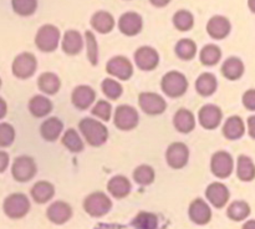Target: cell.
Instances as JSON below:
<instances>
[{"instance_id": "6da1fadb", "label": "cell", "mask_w": 255, "mask_h": 229, "mask_svg": "<svg viewBox=\"0 0 255 229\" xmlns=\"http://www.w3.org/2000/svg\"><path fill=\"white\" fill-rule=\"evenodd\" d=\"M79 128L84 134L87 143L94 147L102 146L109 138V131H107L106 126L97 119L86 117L80 121Z\"/></svg>"}, {"instance_id": "7a4b0ae2", "label": "cell", "mask_w": 255, "mask_h": 229, "mask_svg": "<svg viewBox=\"0 0 255 229\" xmlns=\"http://www.w3.org/2000/svg\"><path fill=\"white\" fill-rule=\"evenodd\" d=\"M2 211L10 219H21L29 213L30 201L25 194L12 193L5 198Z\"/></svg>"}, {"instance_id": "3957f363", "label": "cell", "mask_w": 255, "mask_h": 229, "mask_svg": "<svg viewBox=\"0 0 255 229\" xmlns=\"http://www.w3.org/2000/svg\"><path fill=\"white\" fill-rule=\"evenodd\" d=\"M161 87L167 96L176 99L186 94L188 89V81H187V77L181 72L169 71L162 79Z\"/></svg>"}, {"instance_id": "277c9868", "label": "cell", "mask_w": 255, "mask_h": 229, "mask_svg": "<svg viewBox=\"0 0 255 229\" xmlns=\"http://www.w3.org/2000/svg\"><path fill=\"white\" fill-rule=\"evenodd\" d=\"M60 41V30L54 25H42L35 36V45L42 52H52L57 49Z\"/></svg>"}, {"instance_id": "5b68a950", "label": "cell", "mask_w": 255, "mask_h": 229, "mask_svg": "<svg viewBox=\"0 0 255 229\" xmlns=\"http://www.w3.org/2000/svg\"><path fill=\"white\" fill-rule=\"evenodd\" d=\"M112 208L111 199L104 192H94L84 201V209L89 216L99 218L105 216Z\"/></svg>"}, {"instance_id": "8992f818", "label": "cell", "mask_w": 255, "mask_h": 229, "mask_svg": "<svg viewBox=\"0 0 255 229\" xmlns=\"http://www.w3.org/2000/svg\"><path fill=\"white\" fill-rule=\"evenodd\" d=\"M37 67L36 57L31 52H21L12 61V74L17 79H29L35 74Z\"/></svg>"}, {"instance_id": "52a82bcc", "label": "cell", "mask_w": 255, "mask_h": 229, "mask_svg": "<svg viewBox=\"0 0 255 229\" xmlns=\"http://www.w3.org/2000/svg\"><path fill=\"white\" fill-rule=\"evenodd\" d=\"M36 163L31 157H16L11 167V174L17 182H27L36 174Z\"/></svg>"}, {"instance_id": "ba28073f", "label": "cell", "mask_w": 255, "mask_h": 229, "mask_svg": "<svg viewBox=\"0 0 255 229\" xmlns=\"http://www.w3.org/2000/svg\"><path fill=\"white\" fill-rule=\"evenodd\" d=\"M115 126L122 131H129L138 124V112L127 105H121L115 111Z\"/></svg>"}, {"instance_id": "9c48e42d", "label": "cell", "mask_w": 255, "mask_h": 229, "mask_svg": "<svg viewBox=\"0 0 255 229\" xmlns=\"http://www.w3.org/2000/svg\"><path fill=\"white\" fill-rule=\"evenodd\" d=\"M138 104L142 111L147 114H161L166 111L167 102L159 95L153 92H142L138 96Z\"/></svg>"}, {"instance_id": "30bf717a", "label": "cell", "mask_w": 255, "mask_h": 229, "mask_svg": "<svg viewBox=\"0 0 255 229\" xmlns=\"http://www.w3.org/2000/svg\"><path fill=\"white\" fill-rule=\"evenodd\" d=\"M211 169L218 178H227L234 169L233 157L226 151H218L213 154L211 161Z\"/></svg>"}, {"instance_id": "8fae6325", "label": "cell", "mask_w": 255, "mask_h": 229, "mask_svg": "<svg viewBox=\"0 0 255 229\" xmlns=\"http://www.w3.org/2000/svg\"><path fill=\"white\" fill-rule=\"evenodd\" d=\"M189 151L188 147L182 142H174L168 147L166 152V159L169 167L174 169H181L188 163Z\"/></svg>"}, {"instance_id": "7c38bea8", "label": "cell", "mask_w": 255, "mask_h": 229, "mask_svg": "<svg viewBox=\"0 0 255 229\" xmlns=\"http://www.w3.org/2000/svg\"><path fill=\"white\" fill-rule=\"evenodd\" d=\"M134 62L138 69L143 70V71H151L158 66L159 55L153 47L142 46L134 52Z\"/></svg>"}, {"instance_id": "4fadbf2b", "label": "cell", "mask_w": 255, "mask_h": 229, "mask_svg": "<svg viewBox=\"0 0 255 229\" xmlns=\"http://www.w3.org/2000/svg\"><path fill=\"white\" fill-rule=\"evenodd\" d=\"M106 71L119 80H128L133 74V66L127 57L115 56L107 62Z\"/></svg>"}, {"instance_id": "5bb4252c", "label": "cell", "mask_w": 255, "mask_h": 229, "mask_svg": "<svg viewBox=\"0 0 255 229\" xmlns=\"http://www.w3.org/2000/svg\"><path fill=\"white\" fill-rule=\"evenodd\" d=\"M143 26V20L141 15L134 11H127L121 15L119 19V29L120 31L127 36H134L139 34Z\"/></svg>"}, {"instance_id": "9a60e30c", "label": "cell", "mask_w": 255, "mask_h": 229, "mask_svg": "<svg viewBox=\"0 0 255 229\" xmlns=\"http://www.w3.org/2000/svg\"><path fill=\"white\" fill-rule=\"evenodd\" d=\"M188 216L193 223L198 224V226H204L211 222L212 209L206 201L197 198L189 204Z\"/></svg>"}, {"instance_id": "2e32d148", "label": "cell", "mask_w": 255, "mask_h": 229, "mask_svg": "<svg viewBox=\"0 0 255 229\" xmlns=\"http://www.w3.org/2000/svg\"><path fill=\"white\" fill-rule=\"evenodd\" d=\"M229 189L226 184L221 183V182H214L211 183L206 189V197L209 201V203L216 208L221 209L228 203L229 201Z\"/></svg>"}, {"instance_id": "e0dca14e", "label": "cell", "mask_w": 255, "mask_h": 229, "mask_svg": "<svg viewBox=\"0 0 255 229\" xmlns=\"http://www.w3.org/2000/svg\"><path fill=\"white\" fill-rule=\"evenodd\" d=\"M222 117V110L219 109L216 105H204L201 110H199L198 114V119L199 123L202 124V127L207 129H214L221 124Z\"/></svg>"}, {"instance_id": "ac0fdd59", "label": "cell", "mask_w": 255, "mask_h": 229, "mask_svg": "<svg viewBox=\"0 0 255 229\" xmlns=\"http://www.w3.org/2000/svg\"><path fill=\"white\" fill-rule=\"evenodd\" d=\"M46 217L51 223L61 226V224H65L67 221L71 219L72 209L70 204H67L66 202L56 201L52 204H50V207L46 211Z\"/></svg>"}, {"instance_id": "d6986e66", "label": "cell", "mask_w": 255, "mask_h": 229, "mask_svg": "<svg viewBox=\"0 0 255 229\" xmlns=\"http://www.w3.org/2000/svg\"><path fill=\"white\" fill-rule=\"evenodd\" d=\"M232 30V24L229 19L222 15H216L211 17L207 24V32L212 39L223 40L229 35Z\"/></svg>"}, {"instance_id": "ffe728a7", "label": "cell", "mask_w": 255, "mask_h": 229, "mask_svg": "<svg viewBox=\"0 0 255 229\" xmlns=\"http://www.w3.org/2000/svg\"><path fill=\"white\" fill-rule=\"evenodd\" d=\"M95 99H96V92L92 87L86 86V85H81L77 86L76 89L72 91L71 100L72 104L76 109L79 110H87L92 104H94Z\"/></svg>"}, {"instance_id": "44dd1931", "label": "cell", "mask_w": 255, "mask_h": 229, "mask_svg": "<svg viewBox=\"0 0 255 229\" xmlns=\"http://www.w3.org/2000/svg\"><path fill=\"white\" fill-rule=\"evenodd\" d=\"M62 50L67 55H77L84 47L81 34L76 30H67L62 37Z\"/></svg>"}, {"instance_id": "7402d4cb", "label": "cell", "mask_w": 255, "mask_h": 229, "mask_svg": "<svg viewBox=\"0 0 255 229\" xmlns=\"http://www.w3.org/2000/svg\"><path fill=\"white\" fill-rule=\"evenodd\" d=\"M173 124L177 131L182 132V133H189L196 127V118L189 110L181 109L174 114Z\"/></svg>"}, {"instance_id": "603a6c76", "label": "cell", "mask_w": 255, "mask_h": 229, "mask_svg": "<svg viewBox=\"0 0 255 229\" xmlns=\"http://www.w3.org/2000/svg\"><path fill=\"white\" fill-rule=\"evenodd\" d=\"M62 128H64V123L60 121V118L50 117V118L45 119L42 122L41 127H40V133H41L42 138L52 142L59 138V136L62 132Z\"/></svg>"}, {"instance_id": "cb8c5ba5", "label": "cell", "mask_w": 255, "mask_h": 229, "mask_svg": "<svg viewBox=\"0 0 255 229\" xmlns=\"http://www.w3.org/2000/svg\"><path fill=\"white\" fill-rule=\"evenodd\" d=\"M246 132V126H244L243 119L239 116H232L224 122L223 124V134L227 139H239L243 137Z\"/></svg>"}, {"instance_id": "d4e9b609", "label": "cell", "mask_w": 255, "mask_h": 229, "mask_svg": "<svg viewBox=\"0 0 255 229\" xmlns=\"http://www.w3.org/2000/svg\"><path fill=\"white\" fill-rule=\"evenodd\" d=\"M91 26L100 34H107L115 27V19L110 12L100 10L92 15Z\"/></svg>"}, {"instance_id": "484cf974", "label": "cell", "mask_w": 255, "mask_h": 229, "mask_svg": "<svg viewBox=\"0 0 255 229\" xmlns=\"http://www.w3.org/2000/svg\"><path fill=\"white\" fill-rule=\"evenodd\" d=\"M222 74L226 79L232 80V81L241 79L244 74L243 61L236 56L228 57L222 65Z\"/></svg>"}, {"instance_id": "4316f807", "label": "cell", "mask_w": 255, "mask_h": 229, "mask_svg": "<svg viewBox=\"0 0 255 229\" xmlns=\"http://www.w3.org/2000/svg\"><path fill=\"white\" fill-rule=\"evenodd\" d=\"M107 191L115 198L122 199L128 196L129 192H131V183L126 177L116 176L110 179L109 184H107Z\"/></svg>"}, {"instance_id": "83f0119b", "label": "cell", "mask_w": 255, "mask_h": 229, "mask_svg": "<svg viewBox=\"0 0 255 229\" xmlns=\"http://www.w3.org/2000/svg\"><path fill=\"white\" fill-rule=\"evenodd\" d=\"M31 197L36 203L44 204L49 202L55 194V187L50 182L40 181L35 183L31 188Z\"/></svg>"}, {"instance_id": "f1b7e54d", "label": "cell", "mask_w": 255, "mask_h": 229, "mask_svg": "<svg viewBox=\"0 0 255 229\" xmlns=\"http://www.w3.org/2000/svg\"><path fill=\"white\" fill-rule=\"evenodd\" d=\"M217 87H218L217 77L213 74H211V72H204L196 81V90L201 96H211V95L216 92Z\"/></svg>"}, {"instance_id": "f546056e", "label": "cell", "mask_w": 255, "mask_h": 229, "mask_svg": "<svg viewBox=\"0 0 255 229\" xmlns=\"http://www.w3.org/2000/svg\"><path fill=\"white\" fill-rule=\"evenodd\" d=\"M237 176L243 182H251L255 178V164L251 157L246 156V154L238 157Z\"/></svg>"}, {"instance_id": "4dcf8cb0", "label": "cell", "mask_w": 255, "mask_h": 229, "mask_svg": "<svg viewBox=\"0 0 255 229\" xmlns=\"http://www.w3.org/2000/svg\"><path fill=\"white\" fill-rule=\"evenodd\" d=\"M52 110V104L47 97L41 96V95H37L34 96L29 102V111L31 112L32 116L37 117H45L51 112Z\"/></svg>"}, {"instance_id": "1f68e13d", "label": "cell", "mask_w": 255, "mask_h": 229, "mask_svg": "<svg viewBox=\"0 0 255 229\" xmlns=\"http://www.w3.org/2000/svg\"><path fill=\"white\" fill-rule=\"evenodd\" d=\"M37 86L45 94L55 95L60 90L61 81L57 75L52 74V72H44L40 75L39 80H37Z\"/></svg>"}, {"instance_id": "d6a6232c", "label": "cell", "mask_w": 255, "mask_h": 229, "mask_svg": "<svg viewBox=\"0 0 255 229\" xmlns=\"http://www.w3.org/2000/svg\"><path fill=\"white\" fill-rule=\"evenodd\" d=\"M251 214V206L244 201H234L227 209V216L234 222L246 221Z\"/></svg>"}, {"instance_id": "836d02e7", "label": "cell", "mask_w": 255, "mask_h": 229, "mask_svg": "<svg viewBox=\"0 0 255 229\" xmlns=\"http://www.w3.org/2000/svg\"><path fill=\"white\" fill-rule=\"evenodd\" d=\"M222 57V50L219 49L217 45L209 44L206 45L203 49L201 50V54H199V60L203 65L206 66H214L219 62Z\"/></svg>"}, {"instance_id": "e575fe53", "label": "cell", "mask_w": 255, "mask_h": 229, "mask_svg": "<svg viewBox=\"0 0 255 229\" xmlns=\"http://www.w3.org/2000/svg\"><path fill=\"white\" fill-rule=\"evenodd\" d=\"M176 55L181 60H192L197 54V45L193 40L191 39H182L177 42L176 47H174Z\"/></svg>"}, {"instance_id": "d590c367", "label": "cell", "mask_w": 255, "mask_h": 229, "mask_svg": "<svg viewBox=\"0 0 255 229\" xmlns=\"http://www.w3.org/2000/svg\"><path fill=\"white\" fill-rule=\"evenodd\" d=\"M62 144L66 147L69 151L74 152V153H79L82 149L85 148V144L82 142V139L80 138L79 133L76 132V129L69 128L62 136Z\"/></svg>"}, {"instance_id": "8d00e7d4", "label": "cell", "mask_w": 255, "mask_h": 229, "mask_svg": "<svg viewBox=\"0 0 255 229\" xmlns=\"http://www.w3.org/2000/svg\"><path fill=\"white\" fill-rule=\"evenodd\" d=\"M173 25L179 31H189L194 25V16L188 10H178L173 15Z\"/></svg>"}, {"instance_id": "74e56055", "label": "cell", "mask_w": 255, "mask_h": 229, "mask_svg": "<svg viewBox=\"0 0 255 229\" xmlns=\"http://www.w3.org/2000/svg\"><path fill=\"white\" fill-rule=\"evenodd\" d=\"M132 224L137 229H156L157 224H158V219L153 213L141 212V213L137 214Z\"/></svg>"}, {"instance_id": "f35d334b", "label": "cell", "mask_w": 255, "mask_h": 229, "mask_svg": "<svg viewBox=\"0 0 255 229\" xmlns=\"http://www.w3.org/2000/svg\"><path fill=\"white\" fill-rule=\"evenodd\" d=\"M12 10L20 16H30L37 9V0H11Z\"/></svg>"}, {"instance_id": "ab89813d", "label": "cell", "mask_w": 255, "mask_h": 229, "mask_svg": "<svg viewBox=\"0 0 255 229\" xmlns=\"http://www.w3.org/2000/svg\"><path fill=\"white\" fill-rule=\"evenodd\" d=\"M133 179L141 186H148L154 181V171L151 166L142 164L137 167L133 172Z\"/></svg>"}, {"instance_id": "60d3db41", "label": "cell", "mask_w": 255, "mask_h": 229, "mask_svg": "<svg viewBox=\"0 0 255 229\" xmlns=\"http://www.w3.org/2000/svg\"><path fill=\"white\" fill-rule=\"evenodd\" d=\"M85 40H86L87 59L91 62V65L95 66L99 62V45H97L94 32L90 31V30H86V32H85Z\"/></svg>"}, {"instance_id": "b9f144b4", "label": "cell", "mask_w": 255, "mask_h": 229, "mask_svg": "<svg viewBox=\"0 0 255 229\" xmlns=\"http://www.w3.org/2000/svg\"><path fill=\"white\" fill-rule=\"evenodd\" d=\"M101 89L102 92L107 96V99L110 100H117L124 91L121 84L112 79H105L101 84Z\"/></svg>"}, {"instance_id": "7bdbcfd3", "label": "cell", "mask_w": 255, "mask_h": 229, "mask_svg": "<svg viewBox=\"0 0 255 229\" xmlns=\"http://www.w3.org/2000/svg\"><path fill=\"white\" fill-rule=\"evenodd\" d=\"M91 112L94 116H97L99 118L104 119V121H109V119L111 118L112 114L111 104L105 101V100H100V101H97V104L92 107Z\"/></svg>"}, {"instance_id": "ee69618b", "label": "cell", "mask_w": 255, "mask_h": 229, "mask_svg": "<svg viewBox=\"0 0 255 229\" xmlns=\"http://www.w3.org/2000/svg\"><path fill=\"white\" fill-rule=\"evenodd\" d=\"M15 129L9 123H0V147H7L14 142Z\"/></svg>"}, {"instance_id": "f6af8a7d", "label": "cell", "mask_w": 255, "mask_h": 229, "mask_svg": "<svg viewBox=\"0 0 255 229\" xmlns=\"http://www.w3.org/2000/svg\"><path fill=\"white\" fill-rule=\"evenodd\" d=\"M243 105L249 111H255V89L248 90L243 95Z\"/></svg>"}, {"instance_id": "bcb514c9", "label": "cell", "mask_w": 255, "mask_h": 229, "mask_svg": "<svg viewBox=\"0 0 255 229\" xmlns=\"http://www.w3.org/2000/svg\"><path fill=\"white\" fill-rule=\"evenodd\" d=\"M9 166V154L4 151H0V173L4 172Z\"/></svg>"}, {"instance_id": "7dc6e473", "label": "cell", "mask_w": 255, "mask_h": 229, "mask_svg": "<svg viewBox=\"0 0 255 229\" xmlns=\"http://www.w3.org/2000/svg\"><path fill=\"white\" fill-rule=\"evenodd\" d=\"M248 132H249V136L252 138L255 139V116H251L248 118Z\"/></svg>"}, {"instance_id": "c3c4849f", "label": "cell", "mask_w": 255, "mask_h": 229, "mask_svg": "<svg viewBox=\"0 0 255 229\" xmlns=\"http://www.w3.org/2000/svg\"><path fill=\"white\" fill-rule=\"evenodd\" d=\"M6 112H7L6 102H5L4 100H2L1 97H0V119L4 118L5 114H6Z\"/></svg>"}, {"instance_id": "681fc988", "label": "cell", "mask_w": 255, "mask_h": 229, "mask_svg": "<svg viewBox=\"0 0 255 229\" xmlns=\"http://www.w3.org/2000/svg\"><path fill=\"white\" fill-rule=\"evenodd\" d=\"M169 1H171V0H149V2L157 7L166 6V5L169 4Z\"/></svg>"}, {"instance_id": "f907efd6", "label": "cell", "mask_w": 255, "mask_h": 229, "mask_svg": "<svg viewBox=\"0 0 255 229\" xmlns=\"http://www.w3.org/2000/svg\"><path fill=\"white\" fill-rule=\"evenodd\" d=\"M242 229H255V219H251V221H247L243 224Z\"/></svg>"}, {"instance_id": "816d5d0a", "label": "cell", "mask_w": 255, "mask_h": 229, "mask_svg": "<svg viewBox=\"0 0 255 229\" xmlns=\"http://www.w3.org/2000/svg\"><path fill=\"white\" fill-rule=\"evenodd\" d=\"M248 7L252 12L255 14V0H248Z\"/></svg>"}, {"instance_id": "f5cc1de1", "label": "cell", "mask_w": 255, "mask_h": 229, "mask_svg": "<svg viewBox=\"0 0 255 229\" xmlns=\"http://www.w3.org/2000/svg\"><path fill=\"white\" fill-rule=\"evenodd\" d=\"M0 86H1V79H0Z\"/></svg>"}]
</instances>
